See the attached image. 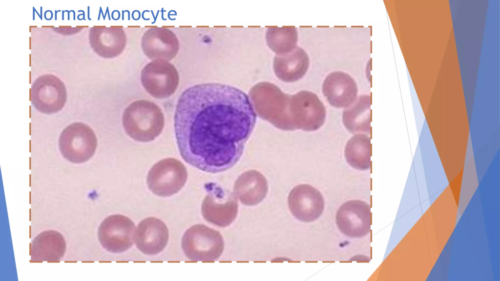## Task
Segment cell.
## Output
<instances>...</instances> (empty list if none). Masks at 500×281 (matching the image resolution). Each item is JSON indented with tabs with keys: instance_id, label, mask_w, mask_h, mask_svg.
I'll list each match as a JSON object with an SVG mask.
<instances>
[{
	"instance_id": "obj_1",
	"label": "cell",
	"mask_w": 500,
	"mask_h": 281,
	"mask_svg": "<svg viewBox=\"0 0 500 281\" xmlns=\"http://www.w3.org/2000/svg\"><path fill=\"white\" fill-rule=\"evenodd\" d=\"M256 118L249 97L235 87L206 83L188 87L178 100L174 118L181 157L206 172L231 168L242 156Z\"/></svg>"
},
{
	"instance_id": "obj_2",
	"label": "cell",
	"mask_w": 500,
	"mask_h": 281,
	"mask_svg": "<svg viewBox=\"0 0 500 281\" xmlns=\"http://www.w3.org/2000/svg\"><path fill=\"white\" fill-rule=\"evenodd\" d=\"M122 121L126 133L130 138L146 142L159 136L164 127L165 118L157 104L148 100H140L126 107Z\"/></svg>"
},
{
	"instance_id": "obj_3",
	"label": "cell",
	"mask_w": 500,
	"mask_h": 281,
	"mask_svg": "<svg viewBox=\"0 0 500 281\" xmlns=\"http://www.w3.org/2000/svg\"><path fill=\"white\" fill-rule=\"evenodd\" d=\"M182 248L191 261L210 262L220 258L224 248L221 234L204 224L189 228L182 239Z\"/></svg>"
},
{
	"instance_id": "obj_4",
	"label": "cell",
	"mask_w": 500,
	"mask_h": 281,
	"mask_svg": "<svg viewBox=\"0 0 500 281\" xmlns=\"http://www.w3.org/2000/svg\"><path fill=\"white\" fill-rule=\"evenodd\" d=\"M97 139L92 129L83 122H74L67 126L59 138V149L63 157L69 161L82 163L94 154Z\"/></svg>"
},
{
	"instance_id": "obj_5",
	"label": "cell",
	"mask_w": 500,
	"mask_h": 281,
	"mask_svg": "<svg viewBox=\"0 0 500 281\" xmlns=\"http://www.w3.org/2000/svg\"><path fill=\"white\" fill-rule=\"evenodd\" d=\"M187 179L185 166L176 159L168 158L152 166L148 171L146 182L152 193L167 197L178 193L186 184Z\"/></svg>"
},
{
	"instance_id": "obj_6",
	"label": "cell",
	"mask_w": 500,
	"mask_h": 281,
	"mask_svg": "<svg viewBox=\"0 0 500 281\" xmlns=\"http://www.w3.org/2000/svg\"><path fill=\"white\" fill-rule=\"evenodd\" d=\"M141 83L155 98H168L176 91L179 76L175 67L168 61L155 60L146 64L141 72Z\"/></svg>"
},
{
	"instance_id": "obj_7",
	"label": "cell",
	"mask_w": 500,
	"mask_h": 281,
	"mask_svg": "<svg viewBox=\"0 0 500 281\" xmlns=\"http://www.w3.org/2000/svg\"><path fill=\"white\" fill-rule=\"evenodd\" d=\"M67 100V92L63 81L56 76L47 74L38 77L30 89V100L39 111L52 114L61 110Z\"/></svg>"
},
{
	"instance_id": "obj_8",
	"label": "cell",
	"mask_w": 500,
	"mask_h": 281,
	"mask_svg": "<svg viewBox=\"0 0 500 281\" xmlns=\"http://www.w3.org/2000/svg\"><path fill=\"white\" fill-rule=\"evenodd\" d=\"M135 225L129 218L122 215H112L101 223L98 239L106 251L122 253L130 248L135 242Z\"/></svg>"
},
{
	"instance_id": "obj_9",
	"label": "cell",
	"mask_w": 500,
	"mask_h": 281,
	"mask_svg": "<svg viewBox=\"0 0 500 281\" xmlns=\"http://www.w3.org/2000/svg\"><path fill=\"white\" fill-rule=\"evenodd\" d=\"M336 225L345 235L353 238H362L368 234L372 224L370 205L361 200L349 201L338 208Z\"/></svg>"
},
{
	"instance_id": "obj_10",
	"label": "cell",
	"mask_w": 500,
	"mask_h": 281,
	"mask_svg": "<svg viewBox=\"0 0 500 281\" xmlns=\"http://www.w3.org/2000/svg\"><path fill=\"white\" fill-rule=\"evenodd\" d=\"M324 205L322 194L309 184L297 186L288 197V206L291 213L301 221L316 220L322 214Z\"/></svg>"
},
{
	"instance_id": "obj_11",
	"label": "cell",
	"mask_w": 500,
	"mask_h": 281,
	"mask_svg": "<svg viewBox=\"0 0 500 281\" xmlns=\"http://www.w3.org/2000/svg\"><path fill=\"white\" fill-rule=\"evenodd\" d=\"M238 211L235 198L220 190L208 188V193L201 206L202 214L206 221L219 227H226L235 220Z\"/></svg>"
},
{
	"instance_id": "obj_12",
	"label": "cell",
	"mask_w": 500,
	"mask_h": 281,
	"mask_svg": "<svg viewBox=\"0 0 500 281\" xmlns=\"http://www.w3.org/2000/svg\"><path fill=\"white\" fill-rule=\"evenodd\" d=\"M141 47L145 54L152 60H171L179 49V42L175 33L164 27H152L147 29L141 39Z\"/></svg>"
},
{
	"instance_id": "obj_13",
	"label": "cell",
	"mask_w": 500,
	"mask_h": 281,
	"mask_svg": "<svg viewBox=\"0 0 500 281\" xmlns=\"http://www.w3.org/2000/svg\"><path fill=\"white\" fill-rule=\"evenodd\" d=\"M89 44L100 57L112 59L119 56L126 44V35L122 26H93L88 33Z\"/></svg>"
},
{
	"instance_id": "obj_14",
	"label": "cell",
	"mask_w": 500,
	"mask_h": 281,
	"mask_svg": "<svg viewBox=\"0 0 500 281\" xmlns=\"http://www.w3.org/2000/svg\"><path fill=\"white\" fill-rule=\"evenodd\" d=\"M168 230L165 223L155 217L142 220L136 228L135 243L138 250L145 255H155L167 245Z\"/></svg>"
},
{
	"instance_id": "obj_15",
	"label": "cell",
	"mask_w": 500,
	"mask_h": 281,
	"mask_svg": "<svg viewBox=\"0 0 500 281\" xmlns=\"http://www.w3.org/2000/svg\"><path fill=\"white\" fill-rule=\"evenodd\" d=\"M322 92L332 106L347 108L356 100L358 89L355 81L350 75L337 71L325 78Z\"/></svg>"
},
{
	"instance_id": "obj_16",
	"label": "cell",
	"mask_w": 500,
	"mask_h": 281,
	"mask_svg": "<svg viewBox=\"0 0 500 281\" xmlns=\"http://www.w3.org/2000/svg\"><path fill=\"white\" fill-rule=\"evenodd\" d=\"M66 241L60 232L53 230L40 233L31 241L30 255L32 262H57L64 255Z\"/></svg>"
},
{
	"instance_id": "obj_17",
	"label": "cell",
	"mask_w": 500,
	"mask_h": 281,
	"mask_svg": "<svg viewBox=\"0 0 500 281\" xmlns=\"http://www.w3.org/2000/svg\"><path fill=\"white\" fill-rule=\"evenodd\" d=\"M371 105V96L363 95L345 108L342 114V122L348 131L354 134L370 133Z\"/></svg>"
},
{
	"instance_id": "obj_18",
	"label": "cell",
	"mask_w": 500,
	"mask_h": 281,
	"mask_svg": "<svg viewBox=\"0 0 500 281\" xmlns=\"http://www.w3.org/2000/svg\"><path fill=\"white\" fill-rule=\"evenodd\" d=\"M300 125L303 129L314 131L324 124L326 111L318 96L313 92L303 91L299 94Z\"/></svg>"
},
{
	"instance_id": "obj_19",
	"label": "cell",
	"mask_w": 500,
	"mask_h": 281,
	"mask_svg": "<svg viewBox=\"0 0 500 281\" xmlns=\"http://www.w3.org/2000/svg\"><path fill=\"white\" fill-rule=\"evenodd\" d=\"M372 145L370 137L365 134H356L347 142L344 156L347 163L353 168L365 170L371 167Z\"/></svg>"
}]
</instances>
